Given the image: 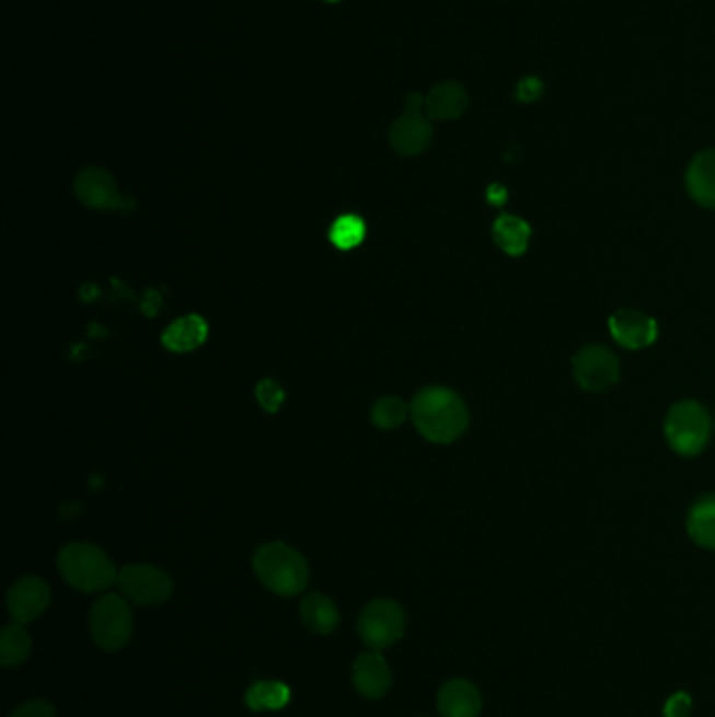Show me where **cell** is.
<instances>
[{"label": "cell", "mask_w": 715, "mask_h": 717, "mask_svg": "<svg viewBox=\"0 0 715 717\" xmlns=\"http://www.w3.org/2000/svg\"><path fill=\"white\" fill-rule=\"evenodd\" d=\"M412 420L430 443L449 446L469 428V409L458 393L445 386H426L414 396Z\"/></svg>", "instance_id": "1"}, {"label": "cell", "mask_w": 715, "mask_h": 717, "mask_svg": "<svg viewBox=\"0 0 715 717\" xmlns=\"http://www.w3.org/2000/svg\"><path fill=\"white\" fill-rule=\"evenodd\" d=\"M258 581L277 595H297L309 583V565L302 554L281 542L261 545L252 560Z\"/></svg>", "instance_id": "2"}, {"label": "cell", "mask_w": 715, "mask_h": 717, "mask_svg": "<svg viewBox=\"0 0 715 717\" xmlns=\"http://www.w3.org/2000/svg\"><path fill=\"white\" fill-rule=\"evenodd\" d=\"M61 577L80 592L95 594L118 583V573L109 556L93 544H68L57 556Z\"/></svg>", "instance_id": "3"}, {"label": "cell", "mask_w": 715, "mask_h": 717, "mask_svg": "<svg viewBox=\"0 0 715 717\" xmlns=\"http://www.w3.org/2000/svg\"><path fill=\"white\" fill-rule=\"evenodd\" d=\"M666 439L669 447L684 455H699L710 443L712 435V418L707 409L696 401H680L667 414Z\"/></svg>", "instance_id": "4"}, {"label": "cell", "mask_w": 715, "mask_h": 717, "mask_svg": "<svg viewBox=\"0 0 715 717\" xmlns=\"http://www.w3.org/2000/svg\"><path fill=\"white\" fill-rule=\"evenodd\" d=\"M89 623L93 640L107 652L120 650L132 636V611L124 595H101L91 609Z\"/></svg>", "instance_id": "5"}, {"label": "cell", "mask_w": 715, "mask_h": 717, "mask_svg": "<svg viewBox=\"0 0 715 717\" xmlns=\"http://www.w3.org/2000/svg\"><path fill=\"white\" fill-rule=\"evenodd\" d=\"M357 632L370 650H384L405 634V611L391 598H378L361 611Z\"/></svg>", "instance_id": "6"}, {"label": "cell", "mask_w": 715, "mask_h": 717, "mask_svg": "<svg viewBox=\"0 0 715 717\" xmlns=\"http://www.w3.org/2000/svg\"><path fill=\"white\" fill-rule=\"evenodd\" d=\"M118 588L139 606H155L173 595V579L151 565H128L118 573Z\"/></svg>", "instance_id": "7"}, {"label": "cell", "mask_w": 715, "mask_h": 717, "mask_svg": "<svg viewBox=\"0 0 715 717\" xmlns=\"http://www.w3.org/2000/svg\"><path fill=\"white\" fill-rule=\"evenodd\" d=\"M575 382L588 393H602L619 380V359L602 345L584 347L573 357Z\"/></svg>", "instance_id": "8"}, {"label": "cell", "mask_w": 715, "mask_h": 717, "mask_svg": "<svg viewBox=\"0 0 715 717\" xmlns=\"http://www.w3.org/2000/svg\"><path fill=\"white\" fill-rule=\"evenodd\" d=\"M74 192L78 199L93 210H120L126 208L124 198L118 192L114 176L103 169H84L78 173L74 181Z\"/></svg>", "instance_id": "9"}, {"label": "cell", "mask_w": 715, "mask_h": 717, "mask_svg": "<svg viewBox=\"0 0 715 717\" xmlns=\"http://www.w3.org/2000/svg\"><path fill=\"white\" fill-rule=\"evenodd\" d=\"M50 604V588L41 577L15 581L7 594V606L15 623H30L41 617Z\"/></svg>", "instance_id": "10"}, {"label": "cell", "mask_w": 715, "mask_h": 717, "mask_svg": "<svg viewBox=\"0 0 715 717\" xmlns=\"http://www.w3.org/2000/svg\"><path fill=\"white\" fill-rule=\"evenodd\" d=\"M609 332L616 345L630 350H641L657 340L659 325L646 313L621 309L609 320Z\"/></svg>", "instance_id": "11"}, {"label": "cell", "mask_w": 715, "mask_h": 717, "mask_svg": "<svg viewBox=\"0 0 715 717\" xmlns=\"http://www.w3.org/2000/svg\"><path fill=\"white\" fill-rule=\"evenodd\" d=\"M393 673L378 650L361 652L353 663V686L366 698H382L391 691Z\"/></svg>", "instance_id": "12"}, {"label": "cell", "mask_w": 715, "mask_h": 717, "mask_svg": "<svg viewBox=\"0 0 715 717\" xmlns=\"http://www.w3.org/2000/svg\"><path fill=\"white\" fill-rule=\"evenodd\" d=\"M389 139L399 155H418L433 141V126L422 112H405L391 126Z\"/></svg>", "instance_id": "13"}, {"label": "cell", "mask_w": 715, "mask_h": 717, "mask_svg": "<svg viewBox=\"0 0 715 717\" xmlns=\"http://www.w3.org/2000/svg\"><path fill=\"white\" fill-rule=\"evenodd\" d=\"M437 707L441 717H478L483 709V696L472 682L455 678L441 686Z\"/></svg>", "instance_id": "14"}, {"label": "cell", "mask_w": 715, "mask_h": 717, "mask_svg": "<svg viewBox=\"0 0 715 717\" xmlns=\"http://www.w3.org/2000/svg\"><path fill=\"white\" fill-rule=\"evenodd\" d=\"M469 107V93L458 82H443L435 86L426 97V116L430 120H455Z\"/></svg>", "instance_id": "15"}, {"label": "cell", "mask_w": 715, "mask_h": 717, "mask_svg": "<svg viewBox=\"0 0 715 717\" xmlns=\"http://www.w3.org/2000/svg\"><path fill=\"white\" fill-rule=\"evenodd\" d=\"M687 189L703 208H715V149L699 153L687 171Z\"/></svg>", "instance_id": "16"}, {"label": "cell", "mask_w": 715, "mask_h": 717, "mask_svg": "<svg viewBox=\"0 0 715 717\" xmlns=\"http://www.w3.org/2000/svg\"><path fill=\"white\" fill-rule=\"evenodd\" d=\"M300 617L311 632L320 636L332 634L341 625V611L336 602L320 592H313L300 602Z\"/></svg>", "instance_id": "17"}, {"label": "cell", "mask_w": 715, "mask_h": 717, "mask_svg": "<svg viewBox=\"0 0 715 717\" xmlns=\"http://www.w3.org/2000/svg\"><path fill=\"white\" fill-rule=\"evenodd\" d=\"M208 338V323L199 315H185L171 323L162 334V345L173 352H189L201 347Z\"/></svg>", "instance_id": "18"}, {"label": "cell", "mask_w": 715, "mask_h": 717, "mask_svg": "<svg viewBox=\"0 0 715 717\" xmlns=\"http://www.w3.org/2000/svg\"><path fill=\"white\" fill-rule=\"evenodd\" d=\"M687 529L694 544L715 550V494L701 497L692 506Z\"/></svg>", "instance_id": "19"}, {"label": "cell", "mask_w": 715, "mask_h": 717, "mask_svg": "<svg viewBox=\"0 0 715 717\" xmlns=\"http://www.w3.org/2000/svg\"><path fill=\"white\" fill-rule=\"evenodd\" d=\"M292 693L288 684L277 680L254 682L246 693V707L252 712H279L288 707Z\"/></svg>", "instance_id": "20"}, {"label": "cell", "mask_w": 715, "mask_h": 717, "mask_svg": "<svg viewBox=\"0 0 715 717\" xmlns=\"http://www.w3.org/2000/svg\"><path fill=\"white\" fill-rule=\"evenodd\" d=\"M531 227L520 217L501 215L494 223V242L510 256H520L529 247Z\"/></svg>", "instance_id": "21"}, {"label": "cell", "mask_w": 715, "mask_h": 717, "mask_svg": "<svg viewBox=\"0 0 715 717\" xmlns=\"http://www.w3.org/2000/svg\"><path fill=\"white\" fill-rule=\"evenodd\" d=\"M32 650V638L22 623H13L0 634V663L2 668H15L24 663Z\"/></svg>", "instance_id": "22"}, {"label": "cell", "mask_w": 715, "mask_h": 717, "mask_svg": "<svg viewBox=\"0 0 715 717\" xmlns=\"http://www.w3.org/2000/svg\"><path fill=\"white\" fill-rule=\"evenodd\" d=\"M368 227L357 215H343L330 227V242L338 250H353L361 246L366 240Z\"/></svg>", "instance_id": "23"}, {"label": "cell", "mask_w": 715, "mask_h": 717, "mask_svg": "<svg viewBox=\"0 0 715 717\" xmlns=\"http://www.w3.org/2000/svg\"><path fill=\"white\" fill-rule=\"evenodd\" d=\"M410 405L399 396H384L371 409V420L382 430H395L407 418Z\"/></svg>", "instance_id": "24"}, {"label": "cell", "mask_w": 715, "mask_h": 717, "mask_svg": "<svg viewBox=\"0 0 715 717\" xmlns=\"http://www.w3.org/2000/svg\"><path fill=\"white\" fill-rule=\"evenodd\" d=\"M256 398H258V403L263 405L265 412L275 414L281 407V403L286 398V393H284V389L275 380H263L256 386Z\"/></svg>", "instance_id": "25"}, {"label": "cell", "mask_w": 715, "mask_h": 717, "mask_svg": "<svg viewBox=\"0 0 715 717\" xmlns=\"http://www.w3.org/2000/svg\"><path fill=\"white\" fill-rule=\"evenodd\" d=\"M692 698L689 693L671 694L664 705V717H691Z\"/></svg>", "instance_id": "26"}, {"label": "cell", "mask_w": 715, "mask_h": 717, "mask_svg": "<svg viewBox=\"0 0 715 717\" xmlns=\"http://www.w3.org/2000/svg\"><path fill=\"white\" fill-rule=\"evenodd\" d=\"M9 717H55V709L47 701H27L13 709Z\"/></svg>", "instance_id": "27"}, {"label": "cell", "mask_w": 715, "mask_h": 717, "mask_svg": "<svg viewBox=\"0 0 715 717\" xmlns=\"http://www.w3.org/2000/svg\"><path fill=\"white\" fill-rule=\"evenodd\" d=\"M543 84L540 78L535 76H529V78H522L518 82L517 86V97L518 101L522 103H531V101H538L542 97Z\"/></svg>", "instance_id": "28"}, {"label": "cell", "mask_w": 715, "mask_h": 717, "mask_svg": "<svg viewBox=\"0 0 715 717\" xmlns=\"http://www.w3.org/2000/svg\"><path fill=\"white\" fill-rule=\"evenodd\" d=\"M424 105H426V97H422L418 93H412L405 101V112H422Z\"/></svg>", "instance_id": "29"}, {"label": "cell", "mask_w": 715, "mask_h": 717, "mask_svg": "<svg viewBox=\"0 0 715 717\" xmlns=\"http://www.w3.org/2000/svg\"><path fill=\"white\" fill-rule=\"evenodd\" d=\"M325 2H338V0H325Z\"/></svg>", "instance_id": "30"}]
</instances>
